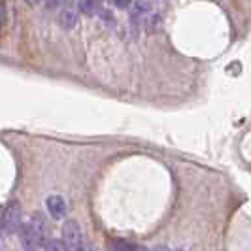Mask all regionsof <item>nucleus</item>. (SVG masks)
Listing matches in <instances>:
<instances>
[{
    "mask_svg": "<svg viewBox=\"0 0 251 251\" xmlns=\"http://www.w3.org/2000/svg\"><path fill=\"white\" fill-rule=\"evenodd\" d=\"M151 251H170V250H168L166 246H155V248H153Z\"/></svg>",
    "mask_w": 251,
    "mask_h": 251,
    "instance_id": "ddd939ff",
    "label": "nucleus"
},
{
    "mask_svg": "<svg viewBox=\"0 0 251 251\" xmlns=\"http://www.w3.org/2000/svg\"><path fill=\"white\" fill-rule=\"evenodd\" d=\"M44 2H46V6H48L50 10H53V8H59L64 0H44Z\"/></svg>",
    "mask_w": 251,
    "mask_h": 251,
    "instance_id": "9b49d317",
    "label": "nucleus"
},
{
    "mask_svg": "<svg viewBox=\"0 0 251 251\" xmlns=\"http://www.w3.org/2000/svg\"><path fill=\"white\" fill-rule=\"evenodd\" d=\"M21 244L25 251H38L44 246L46 238V221L40 214H34L19 230Z\"/></svg>",
    "mask_w": 251,
    "mask_h": 251,
    "instance_id": "f257e3e1",
    "label": "nucleus"
},
{
    "mask_svg": "<svg viewBox=\"0 0 251 251\" xmlns=\"http://www.w3.org/2000/svg\"><path fill=\"white\" fill-rule=\"evenodd\" d=\"M151 12V4L150 2H146V0H138L136 4H134V8H132V21H140V19H144V17H148Z\"/></svg>",
    "mask_w": 251,
    "mask_h": 251,
    "instance_id": "0eeeda50",
    "label": "nucleus"
},
{
    "mask_svg": "<svg viewBox=\"0 0 251 251\" xmlns=\"http://www.w3.org/2000/svg\"><path fill=\"white\" fill-rule=\"evenodd\" d=\"M115 8H119V10H126L130 4H132V0H110Z\"/></svg>",
    "mask_w": 251,
    "mask_h": 251,
    "instance_id": "9d476101",
    "label": "nucleus"
},
{
    "mask_svg": "<svg viewBox=\"0 0 251 251\" xmlns=\"http://www.w3.org/2000/svg\"><path fill=\"white\" fill-rule=\"evenodd\" d=\"M110 251H142L138 246H132L128 242H123V240H113L110 244Z\"/></svg>",
    "mask_w": 251,
    "mask_h": 251,
    "instance_id": "6e6552de",
    "label": "nucleus"
},
{
    "mask_svg": "<svg viewBox=\"0 0 251 251\" xmlns=\"http://www.w3.org/2000/svg\"><path fill=\"white\" fill-rule=\"evenodd\" d=\"M77 8H79V12L85 13V15H97V13L100 12L102 2L100 0H79Z\"/></svg>",
    "mask_w": 251,
    "mask_h": 251,
    "instance_id": "423d86ee",
    "label": "nucleus"
},
{
    "mask_svg": "<svg viewBox=\"0 0 251 251\" xmlns=\"http://www.w3.org/2000/svg\"><path fill=\"white\" fill-rule=\"evenodd\" d=\"M6 15H8V10H6V0H2V26L6 25Z\"/></svg>",
    "mask_w": 251,
    "mask_h": 251,
    "instance_id": "f8f14e48",
    "label": "nucleus"
},
{
    "mask_svg": "<svg viewBox=\"0 0 251 251\" xmlns=\"http://www.w3.org/2000/svg\"><path fill=\"white\" fill-rule=\"evenodd\" d=\"M63 242L68 251H87L89 246L83 240V232L77 225V221L70 219L63 225Z\"/></svg>",
    "mask_w": 251,
    "mask_h": 251,
    "instance_id": "7ed1b4c3",
    "label": "nucleus"
},
{
    "mask_svg": "<svg viewBox=\"0 0 251 251\" xmlns=\"http://www.w3.org/2000/svg\"><path fill=\"white\" fill-rule=\"evenodd\" d=\"M177 251H181V250H177Z\"/></svg>",
    "mask_w": 251,
    "mask_h": 251,
    "instance_id": "2eb2a0df",
    "label": "nucleus"
},
{
    "mask_svg": "<svg viewBox=\"0 0 251 251\" xmlns=\"http://www.w3.org/2000/svg\"><path fill=\"white\" fill-rule=\"evenodd\" d=\"M46 206H48V212L53 219H63L66 212H68V206H66V201H64L61 195H51L46 201Z\"/></svg>",
    "mask_w": 251,
    "mask_h": 251,
    "instance_id": "20e7f679",
    "label": "nucleus"
},
{
    "mask_svg": "<svg viewBox=\"0 0 251 251\" xmlns=\"http://www.w3.org/2000/svg\"><path fill=\"white\" fill-rule=\"evenodd\" d=\"M21 217H23V212H21V204L17 201H10L4 210H2V232L4 234H13L17 230H21Z\"/></svg>",
    "mask_w": 251,
    "mask_h": 251,
    "instance_id": "f03ea898",
    "label": "nucleus"
},
{
    "mask_svg": "<svg viewBox=\"0 0 251 251\" xmlns=\"http://www.w3.org/2000/svg\"><path fill=\"white\" fill-rule=\"evenodd\" d=\"M26 2H30V4H38V2H42V0H26Z\"/></svg>",
    "mask_w": 251,
    "mask_h": 251,
    "instance_id": "4468645a",
    "label": "nucleus"
},
{
    "mask_svg": "<svg viewBox=\"0 0 251 251\" xmlns=\"http://www.w3.org/2000/svg\"><path fill=\"white\" fill-rule=\"evenodd\" d=\"M46 251H68L66 246H64L63 240H57V238H50L46 242Z\"/></svg>",
    "mask_w": 251,
    "mask_h": 251,
    "instance_id": "1a4fd4ad",
    "label": "nucleus"
},
{
    "mask_svg": "<svg viewBox=\"0 0 251 251\" xmlns=\"http://www.w3.org/2000/svg\"><path fill=\"white\" fill-rule=\"evenodd\" d=\"M77 10L79 8H75L74 4H66L61 8V12H59V25L63 26L64 30H70V28H74L75 23H77Z\"/></svg>",
    "mask_w": 251,
    "mask_h": 251,
    "instance_id": "39448f33",
    "label": "nucleus"
}]
</instances>
